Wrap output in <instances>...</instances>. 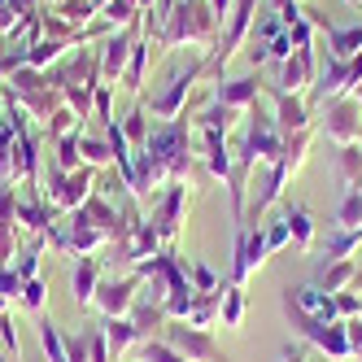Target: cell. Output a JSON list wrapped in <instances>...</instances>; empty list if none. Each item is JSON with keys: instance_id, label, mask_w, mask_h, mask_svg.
<instances>
[{"instance_id": "cell-2", "label": "cell", "mask_w": 362, "mask_h": 362, "mask_svg": "<svg viewBox=\"0 0 362 362\" xmlns=\"http://www.w3.org/2000/svg\"><path fill=\"white\" fill-rule=\"evenodd\" d=\"M327 136L341 148L358 140V100H336V105H327Z\"/></svg>"}, {"instance_id": "cell-24", "label": "cell", "mask_w": 362, "mask_h": 362, "mask_svg": "<svg viewBox=\"0 0 362 362\" xmlns=\"http://www.w3.org/2000/svg\"><path fill=\"white\" fill-rule=\"evenodd\" d=\"M358 310H362V301H358L354 293H341V297H336V315H358Z\"/></svg>"}, {"instance_id": "cell-15", "label": "cell", "mask_w": 362, "mask_h": 362, "mask_svg": "<svg viewBox=\"0 0 362 362\" xmlns=\"http://www.w3.org/2000/svg\"><path fill=\"white\" fill-rule=\"evenodd\" d=\"M253 96H257V83H253V79H236V83L223 88V100H227V105H245V100H253Z\"/></svg>"}, {"instance_id": "cell-12", "label": "cell", "mask_w": 362, "mask_h": 362, "mask_svg": "<svg viewBox=\"0 0 362 362\" xmlns=\"http://www.w3.org/2000/svg\"><path fill=\"white\" fill-rule=\"evenodd\" d=\"M336 227H362V192H358V184L341 201V210H336Z\"/></svg>"}, {"instance_id": "cell-25", "label": "cell", "mask_w": 362, "mask_h": 362, "mask_svg": "<svg viewBox=\"0 0 362 362\" xmlns=\"http://www.w3.org/2000/svg\"><path fill=\"white\" fill-rule=\"evenodd\" d=\"M345 332H349V349L362 354V323H345Z\"/></svg>"}, {"instance_id": "cell-4", "label": "cell", "mask_w": 362, "mask_h": 362, "mask_svg": "<svg viewBox=\"0 0 362 362\" xmlns=\"http://www.w3.org/2000/svg\"><path fill=\"white\" fill-rule=\"evenodd\" d=\"M96 301L105 310V319H118L127 305H132V279H114V284H100L96 288Z\"/></svg>"}, {"instance_id": "cell-8", "label": "cell", "mask_w": 362, "mask_h": 362, "mask_svg": "<svg viewBox=\"0 0 362 362\" xmlns=\"http://www.w3.org/2000/svg\"><path fill=\"white\" fill-rule=\"evenodd\" d=\"M136 323L132 319H105V345H110V354H122L127 345L136 341Z\"/></svg>"}, {"instance_id": "cell-28", "label": "cell", "mask_w": 362, "mask_h": 362, "mask_svg": "<svg viewBox=\"0 0 362 362\" xmlns=\"http://www.w3.org/2000/svg\"><path fill=\"white\" fill-rule=\"evenodd\" d=\"M279 362H305V358H301V349H284V354H279Z\"/></svg>"}, {"instance_id": "cell-26", "label": "cell", "mask_w": 362, "mask_h": 362, "mask_svg": "<svg viewBox=\"0 0 362 362\" xmlns=\"http://www.w3.org/2000/svg\"><path fill=\"white\" fill-rule=\"evenodd\" d=\"M358 83H362V53L349 62V88H358Z\"/></svg>"}, {"instance_id": "cell-30", "label": "cell", "mask_w": 362, "mask_h": 362, "mask_svg": "<svg viewBox=\"0 0 362 362\" xmlns=\"http://www.w3.org/2000/svg\"><path fill=\"white\" fill-rule=\"evenodd\" d=\"M0 315H5V297H0Z\"/></svg>"}, {"instance_id": "cell-13", "label": "cell", "mask_w": 362, "mask_h": 362, "mask_svg": "<svg viewBox=\"0 0 362 362\" xmlns=\"http://www.w3.org/2000/svg\"><path fill=\"white\" fill-rule=\"evenodd\" d=\"M279 127L284 132H305V110L301 100H288V92L279 96Z\"/></svg>"}, {"instance_id": "cell-21", "label": "cell", "mask_w": 362, "mask_h": 362, "mask_svg": "<svg viewBox=\"0 0 362 362\" xmlns=\"http://www.w3.org/2000/svg\"><path fill=\"white\" fill-rule=\"evenodd\" d=\"M22 293V275L18 271H0V297H13Z\"/></svg>"}, {"instance_id": "cell-19", "label": "cell", "mask_w": 362, "mask_h": 362, "mask_svg": "<svg viewBox=\"0 0 362 362\" xmlns=\"http://www.w3.org/2000/svg\"><path fill=\"white\" fill-rule=\"evenodd\" d=\"M22 305H27V310H40V305H44V284H40V279H27V284H22Z\"/></svg>"}, {"instance_id": "cell-16", "label": "cell", "mask_w": 362, "mask_h": 362, "mask_svg": "<svg viewBox=\"0 0 362 362\" xmlns=\"http://www.w3.org/2000/svg\"><path fill=\"white\" fill-rule=\"evenodd\" d=\"M341 170L349 175V184H358V179H362V144H345L341 148Z\"/></svg>"}, {"instance_id": "cell-29", "label": "cell", "mask_w": 362, "mask_h": 362, "mask_svg": "<svg viewBox=\"0 0 362 362\" xmlns=\"http://www.w3.org/2000/svg\"><path fill=\"white\" fill-rule=\"evenodd\" d=\"M214 9H218V18H227V0H214Z\"/></svg>"}, {"instance_id": "cell-7", "label": "cell", "mask_w": 362, "mask_h": 362, "mask_svg": "<svg viewBox=\"0 0 362 362\" xmlns=\"http://www.w3.org/2000/svg\"><path fill=\"white\" fill-rule=\"evenodd\" d=\"M40 349L48 362H66V336L53 319H40Z\"/></svg>"}, {"instance_id": "cell-6", "label": "cell", "mask_w": 362, "mask_h": 362, "mask_svg": "<svg viewBox=\"0 0 362 362\" xmlns=\"http://www.w3.org/2000/svg\"><path fill=\"white\" fill-rule=\"evenodd\" d=\"M327 40H332V57H341V62H349V57L362 53V27H349V31L327 27Z\"/></svg>"}, {"instance_id": "cell-1", "label": "cell", "mask_w": 362, "mask_h": 362, "mask_svg": "<svg viewBox=\"0 0 362 362\" xmlns=\"http://www.w3.org/2000/svg\"><path fill=\"white\" fill-rule=\"evenodd\" d=\"M162 341H166L170 349H179L184 358H192V362H227V354H218V345L210 341V332H205V327H184V323H170Z\"/></svg>"}, {"instance_id": "cell-20", "label": "cell", "mask_w": 362, "mask_h": 362, "mask_svg": "<svg viewBox=\"0 0 362 362\" xmlns=\"http://www.w3.org/2000/svg\"><path fill=\"white\" fill-rule=\"evenodd\" d=\"M188 271H192V284H197V293H214V271H210V267L192 262Z\"/></svg>"}, {"instance_id": "cell-14", "label": "cell", "mask_w": 362, "mask_h": 362, "mask_svg": "<svg viewBox=\"0 0 362 362\" xmlns=\"http://www.w3.org/2000/svg\"><path fill=\"white\" fill-rule=\"evenodd\" d=\"M140 354H144V362H192V358H184V354H179V349H170L166 341H148Z\"/></svg>"}, {"instance_id": "cell-27", "label": "cell", "mask_w": 362, "mask_h": 362, "mask_svg": "<svg viewBox=\"0 0 362 362\" xmlns=\"http://www.w3.org/2000/svg\"><path fill=\"white\" fill-rule=\"evenodd\" d=\"M140 66H144V48H136V62H132V79H140Z\"/></svg>"}, {"instance_id": "cell-11", "label": "cell", "mask_w": 362, "mask_h": 362, "mask_svg": "<svg viewBox=\"0 0 362 362\" xmlns=\"http://www.w3.org/2000/svg\"><path fill=\"white\" fill-rule=\"evenodd\" d=\"M74 297H79V305L96 301V262H92V257L74 271Z\"/></svg>"}, {"instance_id": "cell-9", "label": "cell", "mask_w": 362, "mask_h": 362, "mask_svg": "<svg viewBox=\"0 0 362 362\" xmlns=\"http://www.w3.org/2000/svg\"><path fill=\"white\" fill-rule=\"evenodd\" d=\"M284 223H288V231L297 236V245H301V249L315 245V223H310V214L301 210V205H288V210H284Z\"/></svg>"}, {"instance_id": "cell-3", "label": "cell", "mask_w": 362, "mask_h": 362, "mask_svg": "<svg viewBox=\"0 0 362 362\" xmlns=\"http://www.w3.org/2000/svg\"><path fill=\"white\" fill-rule=\"evenodd\" d=\"M267 257V231H240V245H236V279L245 284L249 271Z\"/></svg>"}, {"instance_id": "cell-32", "label": "cell", "mask_w": 362, "mask_h": 362, "mask_svg": "<svg viewBox=\"0 0 362 362\" xmlns=\"http://www.w3.org/2000/svg\"><path fill=\"white\" fill-rule=\"evenodd\" d=\"M0 362H5V354H0Z\"/></svg>"}, {"instance_id": "cell-23", "label": "cell", "mask_w": 362, "mask_h": 362, "mask_svg": "<svg viewBox=\"0 0 362 362\" xmlns=\"http://www.w3.org/2000/svg\"><path fill=\"white\" fill-rule=\"evenodd\" d=\"M122 53H127V40H114V44H110V53H105V70H110V74L122 66Z\"/></svg>"}, {"instance_id": "cell-5", "label": "cell", "mask_w": 362, "mask_h": 362, "mask_svg": "<svg viewBox=\"0 0 362 362\" xmlns=\"http://www.w3.org/2000/svg\"><path fill=\"white\" fill-rule=\"evenodd\" d=\"M354 275H358V271H354V262H349V257H341V262H332V267H323L315 284H319V288H323V293L332 297V293H341V288H345V284H349Z\"/></svg>"}, {"instance_id": "cell-22", "label": "cell", "mask_w": 362, "mask_h": 362, "mask_svg": "<svg viewBox=\"0 0 362 362\" xmlns=\"http://www.w3.org/2000/svg\"><path fill=\"white\" fill-rule=\"evenodd\" d=\"M288 236H293V231H288V223L279 218V223L267 231V249H284V240H288Z\"/></svg>"}, {"instance_id": "cell-10", "label": "cell", "mask_w": 362, "mask_h": 362, "mask_svg": "<svg viewBox=\"0 0 362 362\" xmlns=\"http://www.w3.org/2000/svg\"><path fill=\"white\" fill-rule=\"evenodd\" d=\"M341 88H349V62L332 57L327 70H323V79H319V96H332V92H341Z\"/></svg>"}, {"instance_id": "cell-17", "label": "cell", "mask_w": 362, "mask_h": 362, "mask_svg": "<svg viewBox=\"0 0 362 362\" xmlns=\"http://www.w3.org/2000/svg\"><path fill=\"white\" fill-rule=\"evenodd\" d=\"M240 319H245V293H227V301H223V323L227 327H240Z\"/></svg>"}, {"instance_id": "cell-31", "label": "cell", "mask_w": 362, "mask_h": 362, "mask_svg": "<svg viewBox=\"0 0 362 362\" xmlns=\"http://www.w3.org/2000/svg\"><path fill=\"white\" fill-rule=\"evenodd\" d=\"M358 192H362V179H358Z\"/></svg>"}, {"instance_id": "cell-33", "label": "cell", "mask_w": 362, "mask_h": 362, "mask_svg": "<svg viewBox=\"0 0 362 362\" xmlns=\"http://www.w3.org/2000/svg\"><path fill=\"white\" fill-rule=\"evenodd\" d=\"M358 88H362V83H358Z\"/></svg>"}, {"instance_id": "cell-18", "label": "cell", "mask_w": 362, "mask_h": 362, "mask_svg": "<svg viewBox=\"0 0 362 362\" xmlns=\"http://www.w3.org/2000/svg\"><path fill=\"white\" fill-rule=\"evenodd\" d=\"M66 362H92L88 332H83V336H70V341H66Z\"/></svg>"}]
</instances>
